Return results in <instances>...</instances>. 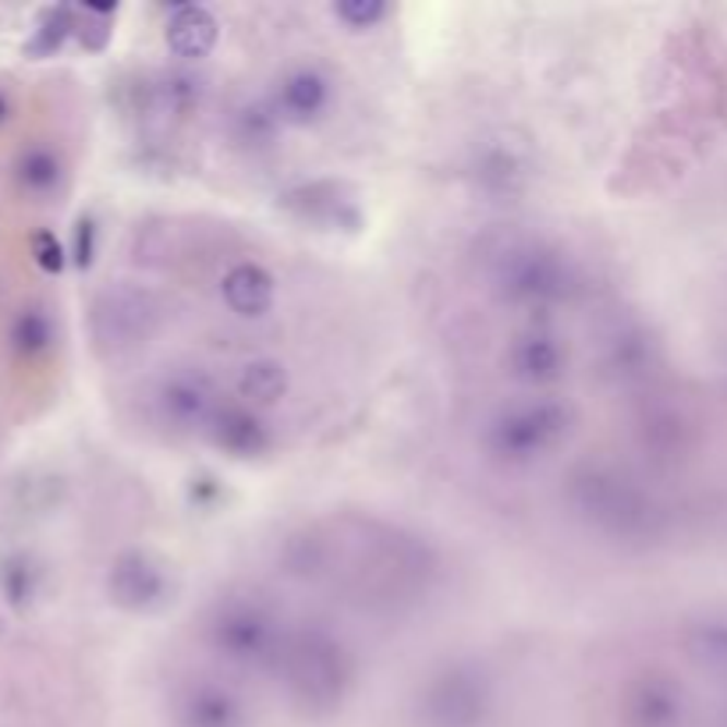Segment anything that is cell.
Instances as JSON below:
<instances>
[{
	"instance_id": "1",
	"label": "cell",
	"mask_w": 727,
	"mask_h": 727,
	"mask_svg": "<svg viewBox=\"0 0 727 727\" xmlns=\"http://www.w3.org/2000/svg\"><path fill=\"white\" fill-rule=\"evenodd\" d=\"M4 114H8V104H4V96H0V121H4Z\"/></svg>"
}]
</instances>
